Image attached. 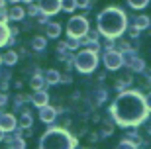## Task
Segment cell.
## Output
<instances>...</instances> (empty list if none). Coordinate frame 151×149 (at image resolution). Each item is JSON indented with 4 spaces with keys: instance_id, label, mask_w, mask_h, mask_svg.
Wrapping results in <instances>:
<instances>
[{
    "instance_id": "6da1fadb",
    "label": "cell",
    "mask_w": 151,
    "mask_h": 149,
    "mask_svg": "<svg viewBox=\"0 0 151 149\" xmlns=\"http://www.w3.org/2000/svg\"><path fill=\"white\" fill-rule=\"evenodd\" d=\"M112 114L122 126H134L139 124L145 118V104H143V96L137 92H122L112 104Z\"/></svg>"
},
{
    "instance_id": "7a4b0ae2",
    "label": "cell",
    "mask_w": 151,
    "mask_h": 149,
    "mask_svg": "<svg viewBox=\"0 0 151 149\" xmlns=\"http://www.w3.org/2000/svg\"><path fill=\"white\" fill-rule=\"evenodd\" d=\"M126 30V14L118 8H106L98 14V32L108 39L122 35Z\"/></svg>"
},
{
    "instance_id": "3957f363",
    "label": "cell",
    "mask_w": 151,
    "mask_h": 149,
    "mask_svg": "<svg viewBox=\"0 0 151 149\" xmlns=\"http://www.w3.org/2000/svg\"><path fill=\"white\" fill-rule=\"evenodd\" d=\"M75 139L61 127H53L41 137L39 149H73Z\"/></svg>"
},
{
    "instance_id": "277c9868",
    "label": "cell",
    "mask_w": 151,
    "mask_h": 149,
    "mask_svg": "<svg viewBox=\"0 0 151 149\" xmlns=\"http://www.w3.org/2000/svg\"><path fill=\"white\" fill-rule=\"evenodd\" d=\"M96 65H98V55H96L94 49H83L75 57V67H77L78 73L88 75V73H92L96 69Z\"/></svg>"
},
{
    "instance_id": "5b68a950",
    "label": "cell",
    "mask_w": 151,
    "mask_h": 149,
    "mask_svg": "<svg viewBox=\"0 0 151 149\" xmlns=\"http://www.w3.org/2000/svg\"><path fill=\"white\" fill-rule=\"evenodd\" d=\"M67 33L69 37H75V39H81L88 33V22L84 16H73L67 24Z\"/></svg>"
},
{
    "instance_id": "8992f818",
    "label": "cell",
    "mask_w": 151,
    "mask_h": 149,
    "mask_svg": "<svg viewBox=\"0 0 151 149\" xmlns=\"http://www.w3.org/2000/svg\"><path fill=\"white\" fill-rule=\"evenodd\" d=\"M122 63H124V55L120 53V51H116V49L106 51V55H104V65H106L108 71H118V69L122 67Z\"/></svg>"
},
{
    "instance_id": "52a82bcc",
    "label": "cell",
    "mask_w": 151,
    "mask_h": 149,
    "mask_svg": "<svg viewBox=\"0 0 151 149\" xmlns=\"http://www.w3.org/2000/svg\"><path fill=\"white\" fill-rule=\"evenodd\" d=\"M39 10L43 14H57L61 10V0H39Z\"/></svg>"
},
{
    "instance_id": "ba28073f",
    "label": "cell",
    "mask_w": 151,
    "mask_h": 149,
    "mask_svg": "<svg viewBox=\"0 0 151 149\" xmlns=\"http://www.w3.org/2000/svg\"><path fill=\"white\" fill-rule=\"evenodd\" d=\"M39 118H41V122H45V124H51V122L57 118V110L45 104V106H41V110H39Z\"/></svg>"
},
{
    "instance_id": "9c48e42d",
    "label": "cell",
    "mask_w": 151,
    "mask_h": 149,
    "mask_svg": "<svg viewBox=\"0 0 151 149\" xmlns=\"http://www.w3.org/2000/svg\"><path fill=\"white\" fill-rule=\"evenodd\" d=\"M16 118L12 116V114H4V116H0V127L4 130V132H14L16 130Z\"/></svg>"
},
{
    "instance_id": "30bf717a",
    "label": "cell",
    "mask_w": 151,
    "mask_h": 149,
    "mask_svg": "<svg viewBox=\"0 0 151 149\" xmlns=\"http://www.w3.org/2000/svg\"><path fill=\"white\" fill-rule=\"evenodd\" d=\"M24 16H26V12H24L22 6H14V8L8 12V18H10L12 22H22Z\"/></svg>"
},
{
    "instance_id": "8fae6325",
    "label": "cell",
    "mask_w": 151,
    "mask_h": 149,
    "mask_svg": "<svg viewBox=\"0 0 151 149\" xmlns=\"http://www.w3.org/2000/svg\"><path fill=\"white\" fill-rule=\"evenodd\" d=\"M47 100H49L47 92H45V90H37V92L34 94V98H32V102H34L35 106H39V108H41V106H45V104H47Z\"/></svg>"
},
{
    "instance_id": "7c38bea8",
    "label": "cell",
    "mask_w": 151,
    "mask_h": 149,
    "mask_svg": "<svg viewBox=\"0 0 151 149\" xmlns=\"http://www.w3.org/2000/svg\"><path fill=\"white\" fill-rule=\"evenodd\" d=\"M45 33H47L51 39L59 37V33H61V26H59V24H47V26H45Z\"/></svg>"
},
{
    "instance_id": "4fadbf2b",
    "label": "cell",
    "mask_w": 151,
    "mask_h": 149,
    "mask_svg": "<svg viewBox=\"0 0 151 149\" xmlns=\"http://www.w3.org/2000/svg\"><path fill=\"white\" fill-rule=\"evenodd\" d=\"M2 61H4L6 65L14 67V65L18 63V53H16V51H6V53H4V57H2Z\"/></svg>"
},
{
    "instance_id": "5bb4252c",
    "label": "cell",
    "mask_w": 151,
    "mask_h": 149,
    "mask_svg": "<svg viewBox=\"0 0 151 149\" xmlns=\"http://www.w3.org/2000/svg\"><path fill=\"white\" fill-rule=\"evenodd\" d=\"M149 24H151V22H149V18H147V16H137V18L134 20V28H135V30H145Z\"/></svg>"
},
{
    "instance_id": "9a60e30c",
    "label": "cell",
    "mask_w": 151,
    "mask_h": 149,
    "mask_svg": "<svg viewBox=\"0 0 151 149\" xmlns=\"http://www.w3.org/2000/svg\"><path fill=\"white\" fill-rule=\"evenodd\" d=\"M59 78H61V75H59L57 71H47L45 73V83L47 84H57Z\"/></svg>"
},
{
    "instance_id": "2e32d148",
    "label": "cell",
    "mask_w": 151,
    "mask_h": 149,
    "mask_svg": "<svg viewBox=\"0 0 151 149\" xmlns=\"http://www.w3.org/2000/svg\"><path fill=\"white\" fill-rule=\"evenodd\" d=\"M8 39H10V30L0 22V47H2L4 43H8Z\"/></svg>"
},
{
    "instance_id": "e0dca14e",
    "label": "cell",
    "mask_w": 151,
    "mask_h": 149,
    "mask_svg": "<svg viewBox=\"0 0 151 149\" xmlns=\"http://www.w3.org/2000/svg\"><path fill=\"white\" fill-rule=\"evenodd\" d=\"M45 45H47L45 37H34V39H32V47H34L35 51H43Z\"/></svg>"
},
{
    "instance_id": "ac0fdd59",
    "label": "cell",
    "mask_w": 151,
    "mask_h": 149,
    "mask_svg": "<svg viewBox=\"0 0 151 149\" xmlns=\"http://www.w3.org/2000/svg\"><path fill=\"white\" fill-rule=\"evenodd\" d=\"M129 67H132V71L141 73V71H143V67H145V63H143L141 59H132V61H129Z\"/></svg>"
},
{
    "instance_id": "d6986e66",
    "label": "cell",
    "mask_w": 151,
    "mask_h": 149,
    "mask_svg": "<svg viewBox=\"0 0 151 149\" xmlns=\"http://www.w3.org/2000/svg\"><path fill=\"white\" fill-rule=\"evenodd\" d=\"M20 126H22L24 130H28V127H32V116H29L28 112H24L22 116H20Z\"/></svg>"
},
{
    "instance_id": "ffe728a7",
    "label": "cell",
    "mask_w": 151,
    "mask_h": 149,
    "mask_svg": "<svg viewBox=\"0 0 151 149\" xmlns=\"http://www.w3.org/2000/svg\"><path fill=\"white\" fill-rule=\"evenodd\" d=\"M41 86H43V78L39 77V73L35 71V75H34V77H32V89L39 90V89H41Z\"/></svg>"
},
{
    "instance_id": "44dd1931",
    "label": "cell",
    "mask_w": 151,
    "mask_h": 149,
    "mask_svg": "<svg viewBox=\"0 0 151 149\" xmlns=\"http://www.w3.org/2000/svg\"><path fill=\"white\" fill-rule=\"evenodd\" d=\"M61 8L65 12H73L75 8H77V2H75V0H61Z\"/></svg>"
},
{
    "instance_id": "7402d4cb",
    "label": "cell",
    "mask_w": 151,
    "mask_h": 149,
    "mask_svg": "<svg viewBox=\"0 0 151 149\" xmlns=\"http://www.w3.org/2000/svg\"><path fill=\"white\" fill-rule=\"evenodd\" d=\"M128 4L132 8H135V10H139V8H145L149 4V0H128Z\"/></svg>"
},
{
    "instance_id": "603a6c76",
    "label": "cell",
    "mask_w": 151,
    "mask_h": 149,
    "mask_svg": "<svg viewBox=\"0 0 151 149\" xmlns=\"http://www.w3.org/2000/svg\"><path fill=\"white\" fill-rule=\"evenodd\" d=\"M116 149H137V145H135L134 141H129V139H124V141H120V143H118Z\"/></svg>"
},
{
    "instance_id": "cb8c5ba5",
    "label": "cell",
    "mask_w": 151,
    "mask_h": 149,
    "mask_svg": "<svg viewBox=\"0 0 151 149\" xmlns=\"http://www.w3.org/2000/svg\"><path fill=\"white\" fill-rule=\"evenodd\" d=\"M12 143H14V145H12V149H26V141H24L22 137H20V139H14Z\"/></svg>"
},
{
    "instance_id": "d4e9b609",
    "label": "cell",
    "mask_w": 151,
    "mask_h": 149,
    "mask_svg": "<svg viewBox=\"0 0 151 149\" xmlns=\"http://www.w3.org/2000/svg\"><path fill=\"white\" fill-rule=\"evenodd\" d=\"M65 43H67V49H77V47H78V41L75 37H71L69 41H65Z\"/></svg>"
},
{
    "instance_id": "484cf974",
    "label": "cell",
    "mask_w": 151,
    "mask_h": 149,
    "mask_svg": "<svg viewBox=\"0 0 151 149\" xmlns=\"http://www.w3.org/2000/svg\"><path fill=\"white\" fill-rule=\"evenodd\" d=\"M75 2H77V6H81V8H84V10L90 8V0H75Z\"/></svg>"
},
{
    "instance_id": "4316f807",
    "label": "cell",
    "mask_w": 151,
    "mask_h": 149,
    "mask_svg": "<svg viewBox=\"0 0 151 149\" xmlns=\"http://www.w3.org/2000/svg\"><path fill=\"white\" fill-rule=\"evenodd\" d=\"M143 104H145V108H147V110H149V112H151V92H149V94H147L145 98H143Z\"/></svg>"
},
{
    "instance_id": "83f0119b",
    "label": "cell",
    "mask_w": 151,
    "mask_h": 149,
    "mask_svg": "<svg viewBox=\"0 0 151 149\" xmlns=\"http://www.w3.org/2000/svg\"><path fill=\"white\" fill-rule=\"evenodd\" d=\"M29 14H32V16H37V14H39V8H35V6H29Z\"/></svg>"
},
{
    "instance_id": "f1b7e54d",
    "label": "cell",
    "mask_w": 151,
    "mask_h": 149,
    "mask_svg": "<svg viewBox=\"0 0 151 149\" xmlns=\"http://www.w3.org/2000/svg\"><path fill=\"white\" fill-rule=\"evenodd\" d=\"M128 49H129V43L122 41V43H120V51H128Z\"/></svg>"
},
{
    "instance_id": "f546056e",
    "label": "cell",
    "mask_w": 151,
    "mask_h": 149,
    "mask_svg": "<svg viewBox=\"0 0 151 149\" xmlns=\"http://www.w3.org/2000/svg\"><path fill=\"white\" fill-rule=\"evenodd\" d=\"M137 32H139V30H135V28H132V32H129V35H132V37H137Z\"/></svg>"
},
{
    "instance_id": "4dcf8cb0",
    "label": "cell",
    "mask_w": 151,
    "mask_h": 149,
    "mask_svg": "<svg viewBox=\"0 0 151 149\" xmlns=\"http://www.w3.org/2000/svg\"><path fill=\"white\" fill-rule=\"evenodd\" d=\"M4 133H6V132H4V130H2V127H0V141L4 139Z\"/></svg>"
},
{
    "instance_id": "1f68e13d",
    "label": "cell",
    "mask_w": 151,
    "mask_h": 149,
    "mask_svg": "<svg viewBox=\"0 0 151 149\" xmlns=\"http://www.w3.org/2000/svg\"><path fill=\"white\" fill-rule=\"evenodd\" d=\"M145 30H147V32H149V35H151V24H149V26H147Z\"/></svg>"
},
{
    "instance_id": "d6a6232c",
    "label": "cell",
    "mask_w": 151,
    "mask_h": 149,
    "mask_svg": "<svg viewBox=\"0 0 151 149\" xmlns=\"http://www.w3.org/2000/svg\"><path fill=\"white\" fill-rule=\"evenodd\" d=\"M10 2H20V0H10Z\"/></svg>"
},
{
    "instance_id": "836d02e7",
    "label": "cell",
    "mask_w": 151,
    "mask_h": 149,
    "mask_svg": "<svg viewBox=\"0 0 151 149\" xmlns=\"http://www.w3.org/2000/svg\"><path fill=\"white\" fill-rule=\"evenodd\" d=\"M24 2H32V0H24Z\"/></svg>"
},
{
    "instance_id": "e575fe53",
    "label": "cell",
    "mask_w": 151,
    "mask_h": 149,
    "mask_svg": "<svg viewBox=\"0 0 151 149\" xmlns=\"http://www.w3.org/2000/svg\"><path fill=\"white\" fill-rule=\"evenodd\" d=\"M0 63H2V55H0Z\"/></svg>"
}]
</instances>
